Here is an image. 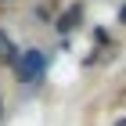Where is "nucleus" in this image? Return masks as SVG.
I'll list each match as a JSON object with an SVG mask.
<instances>
[{
  "label": "nucleus",
  "instance_id": "f257e3e1",
  "mask_svg": "<svg viewBox=\"0 0 126 126\" xmlns=\"http://www.w3.org/2000/svg\"><path fill=\"white\" fill-rule=\"evenodd\" d=\"M43 68H47V54L43 50H25L18 61H15V72H18L22 83H36L43 76Z\"/></svg>",
  "mask_w": 126,
  "mask_h": 126
},
{
  "label": "nucleus",
  "instance_id": "7ed1b4c3",
  "mask_svg": "<svg viewBox=\"0 0 126 126\" xmlns=\"http://www.w3.org/2000/svg\"><path fill=\"white\" fill-rule=\"evenodd\" d=\"M0 115H4V105H0Z\"/></svg>",
  "mask_w": 126,
  "mask_h": 126
},
{
  "label": "nucleus",
  "instance_id": "20e7f679",
  "mask_svg": "<svg viewBox=\"0 0 126 126\" xmlns=\"http://www.w3.org/2000/svg\"><path fill=\"white\" fill-rule=\"evenodd\" d=\"M0 50H4V47H0Z\"/></svg>",
  "mask_w": 126,
  "mask_h": 126
},
{
  "label": "nucleus",
  "instance_id": "f03ea898",
  "mask_svg": "<svg viewBox=\"0 0 126 126\" xmlns=\"http://www.w3.org/2000/svg\"><path fill=\"white\" fill-rule=\"evenodd\" d=\"M79 18H83V7H79V4H72V7H68L65 15H61V18H58V29H61V32H68V29H76V25H79Z\"/></svg>",
  "mask_w": 126,
  "mask_h": 126
}]
</instances>
